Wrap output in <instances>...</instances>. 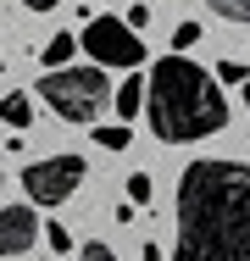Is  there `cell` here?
<instances>
[{"instance_id": "cell-9", "label": "cell", "mask_w": 250, "mask_h": 261, "mask_svg": "<svg viewBox=\"0 0 250 261\" xmlns=\"http://www.w3.org/2000/svg\"><path fill=\"white\" fill-rule=\"evenodd\" d=\"M78 50H84L78 34H56V39L45 45V67H72V56H78Z\"/></svg>"}, {"instance_id": "cell-19", "label": "cell", "mask_w": 250, "mask_h": 261, "mask_svg": "<svg viewBox=\"0 0 250 261\" xmlns=\"http://www.w3.org/2000/svg\"><path fill=\"white\" fill-rule=\"evenodd\" d=\"M0 184H6V178H0Z\"/></svg>"}, {"instance_id": "cell-12", "label": "cell", "mask_w": 250, "mask_h": 261, "mask_svg": "<svg viewBox=\"0 0 250 261\" xmlns=\"http://www.w3.org/2000/svg\"><path fill=\"white\" fill-rule=\"evenodd\" d=\"M128 200H134V206H150V200H156V184H150V172H128Z\"/></svg>"}, {"instance_id": "cell-5", "label": "cell", "mask_w": 250, "mask_h": 261, "mask_svg": "<svg viewBox=\"0 0 250 261\" xmlns=\"http://www.w3.org/2000/svg\"><path fill=\"white\" fill-rule=\"evenodd\" d=\"M84 178H89L84 156H45V161H28L22 167V195L34 206H61L67 195H78Z\"/></svg>"}, {"instance_id": "cell-7", "label": "cell", "mask_w": 250, "mask_h": 261, "mask_svg": "<svg viewBox=\"0 0 250 261\" xmlns=\"http://www.w3.org/2000/svg\"><path fill=\"white\" fill-rule=\"evenodd\" d=\"M145 95H150V78H122V84H117V117H122V122L139 117V111H145Z\"/></svg>"}, {"instance_id": "cell-4", "label": "cell", "mask_w": 250, "mask_h": 261, "mask_svg": "<svg viewBox=\"0 0 250 261\" xmlns=\"http://www.w3.org/2000/svg\"><path fill=\"white\" fill-rule=\"evenodd\" d=\"M78 39H84L89 61H100V67H122V72H134V67L145 61V39H139V28H134L128 17H89Z\"/></svg>"}, {"instance_id": "cell-13", "label": "cell", "mask_w": 250, "mask_h": 261, "mask_svg": "<svg viewBox=\"0 0 250 261\" xmlns=\"http://www.w3.org/2000/svg\"><path fill=\"white\" fill-rule=\"evenodd\" d=\"M45 245L56 250V256H67V250H72V233H67V222H45Z\"/></svg>"}, {"instance_id": "cell-18", "label": "cell", "mask_w": 250, "mask_h": 261, "mask_svg": "<svg viewBox=\"0 0 250 261\" xmlns=\"http://www.w3.org/2000/svg\"><path fill=\"white\" fill-rule=\"evenodd\" d=\"M245 111H250V84H245Z\"/></svg>"}, {"instance_id": "cell-15", "label": "cell", "mask_w": 250, "mask_h": 261, "mask_svg": "<svg viewBox=\"0 0 250 261\" xmlns=\"http://www.w3.org/2000/svg\"><path fill=\"white\" fill-rule=\"evenodd\" d=\"M217 78H222V84H250V78H245V61H222Z\"/></svg>"}, {"instance_id": "cell-11", "label": "cell", "mask_w": 250, "mask_h": 261, "mask_svg": "<svg viewBox=\"0 0 250 261\" xmlns=\"http://www.w3.org/2000/svg\"><path fill=\"white\" fill-rule=\"evenodd\" d=\"M222 22H250V0H206Z\"/></svg>"}, {"instance_id": "cell-16", "label": "cell", "mask_w": 250, "mask_h": 261, "mask_svg": "<svg viewBox=\"0 0 250 261\" xmlns=\"http://www.w3.org/2000/svg\"><path fill=\"white\" fill-rule=\"evenodd\" d=\"M78 261H117V256H111V245H84Z\"/></svg>"}, {"instance_id": "cell-14", "label": "cell", "mask_w": 250, "mask_h": 261, "mask_svg": "<svg viewBox=\"0 0 250 261\" xmlns=\"http://www.w3.org/2000/svg\"><path fill=\"white\" fill-rule=\"evenodd\" d=\"M200 45V22H178L172 28V50H195Z\"/></svg>"}, {"instance_id": "cell-10", "label": "cell", "mask_w": 250, "mask_h": 261, "mask_svg": "<svg viewBox=\"0 0 250 261\" xmlns=\"http://www.w3.org/2000/svg\"><path fill=\"white\" fill-rule=\"evenodd\" d=\"M128 139H134L128 122H100V128H95V145H100V150H128Z\"/></svg>"}, {"instance_id": "cell-3", "label": "cell", "mask_w": 250, "mask_h": 261, "mask_svg": "<svg viewBox=\"0 0 250 261\" xmlns=\"http://www.w3.org/2000/svg\"><path fill=\"white\" fill-rule=\"evenodd\" d=\"M39 100H45L61 122H95L117 95H111L106 67L95 61V67H45V78H39Z\"/></svg>"}, {"instance_id": "cell-1", "label": "cell", "mask_w": 250, "mask_h": 261, "mask_svg": "<svg viewBox=\"0 0 250 261\" xmlns=\"http://www.w3.org/2000/svg\"><path fill=\"white\" fill-rule=\"evenodd\" d=\"M172 261H250V161H189L178 172Z\"/></svg>"}, {"instance_id": "cell-17", "label": "cell", "mask_w": 250, "mask_h": 261, "mask_svg": "<svg viewBox=\"0 0 250 261\" xmlns=\"http://www.w3.org/2000/svg\"><path fill=\"white\" fill-rule=\"evenodd\" d=\"M22 6H28V11H56L61 0H22Z\"/></svg>"}, {"instance_id": "cell-6", "label": "cell", "mask_w": 250, "mask_h": 261, "mask_svg": "<svg viewBox=\"0 0 250 261\" xmlns=\"http://www.w3.org/2000/svg\"><path fill=\"white\" fill-rule=\"evenodd\" d=\"M34 239H39L34 206H0V256H22Z\"/></svg>"}, {"instance_id": "cell-2", "label": "cell", "mask_w": 250, "mask_h": 261, "mask_svg": "<svg viewBox=\"0 0 250 261\" xmlns=\"http://www.w3.org/2000/svg\"><path fill=\"white\" fill-rule=\"evenodd\" d=\"M222 78H211L200 61H189L184 50L161 56L150 67V95H145V117L150 134L167 145H195L206 134L228 128V100L217 89Z\"/></svg>"}, {"instance_id": "cell-8", "label": "cell", "mask_w": 250, "mask_h": 261, "mask_svg": "<svg viewBox=\"0 0 250 261\" xmlns=\"http://www.w3.org/2000/svg\"><path fill=\"white\" fill-rule=\"evenodd\" d=\"M0 122H6V128H22V134H28V122H34V100H28L22 89H11V95L0 100Z\"/></svg>"}]
</instances>
